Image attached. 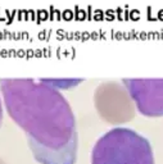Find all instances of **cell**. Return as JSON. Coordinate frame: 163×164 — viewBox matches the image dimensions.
Masks as SVG:
<instances>
[{
  "label": "cell",
  "mask_w": 163,
  "mask_h": 164,
  "mask_svg": "<svg viewBox=\"0 0 163 164\" xmlns=\"http://www.w3.org/2000/svg\"><path fill=\"white\" fill-rule=\"evenodd\" d=\"M4 105L40 164H74L78 136L72 108L50 80H0Z\"/></svg>",
  "instance_id": "1"
},
{
  "label": "cell",
  "mask_w": 163,
  "mask_h": 164,
  "mask_svg": "<svg viewBox=\"0 0 163 164\" xmlns=\"http://www.w3.org/2000/svg\"><path fill=\"white\" fill-rule=\"evenodd\" d=\"M91 164H154L152 145L136 131L116 127L95 142Z\"/></svg>",
  "instance_id": "2"
},
{
  "label": "cell",
  "mask_w": 163,
  "mask_h": 164,
  "mask_svg": "<svg viewBox=\"0 0 163 164\" xmlns=\"http://www.w3.org/2000/svg\"><path fill=\"white\" fill-rule=\"evenodd\" d=\"M123 83L143 115L163 117V78H125Z\"/></svg>",
  "instance_id": "3"
},
{
  "label": "cell",
  "mask_w": 163,
  "mask_h": 164,
  "mask_svg": "<svg viewBox=\"0 0 163 164\" xmlns=\"http://www.w3.org/2000/svg\"><path fill=\"white\" fill-rule=\"evenodd\" d=\"M96 106L100 115L109 122H127L134 118V101L127 90L118 85H105L96 92Z\"/></svg>",
  "instance_id": "4"
},
{
  "label": "cell",
  "mask_w": 163,
  "mask_h": 164,
  "mask_svg": "<svg viewBox=\"0 0 163 164\" xmlns=\"http://www.w3.org/2000/svg\"><path fill=\"white\" fill-rule=\"evenodd\" d=\"M3 104H2V99H0V127H2V123H3Z\"/></svg>",
  "instance_id": "5"
}]
</instances>
